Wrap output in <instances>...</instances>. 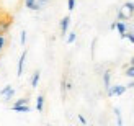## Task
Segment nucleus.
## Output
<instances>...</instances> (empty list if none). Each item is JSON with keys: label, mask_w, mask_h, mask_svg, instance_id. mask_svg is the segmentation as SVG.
<instances>
[{"label": "nucleus", "mask_w": 134, "mask_h": 126, "mask_svg": "<svg viewBox=\"0 0 134 126\" xmlns=\"http://www.w3.org/2000/svg\"><path fill=\"white\" fill-rule=\"evenodd\" d=\"M69 25H70V17H69V15L64 17V18L61 20V21H59V28H61V35H62V36H65V35H67Z\"/></svg>", "instance_id": "5"}, {"label": "nucleus", "mask_w": 134, "mask_h": 126, "mask_svg": "<svg viewBox=\"0 0 134 126\" xmlns=\"http://www.w3.org/2000/svg\"><path fill=\"white\" fill-rule=\"evenodd\" d=\"M79 121L82 123V124H87V120H85V118H83L82 115H79Z\"/></svg>", "instance_id": "23"}, {"label": "nucleus", "mask_w": 134, "mask_h": 126, "mask_svg": "<svg viewBox=\"0 0 134 126\" xmlns=\"http://www.w3.org/2000/svg\"><path fill=\"white\" fill-rule=\"evenodd\" d=\"M121 39H128L129 43L134 44V31H132V30H128L124 35H121Z\"/></svg>", "instance_id": "13"}, {"label": "nucleus", "mask_w": 134, "mask_h": 126, "mask_svg": "<svg viewBox=\"0 0 134 126\" xmlns=\"http://www.w3.org/2000/svg\"><path fill=\"white\" fill-rule=\"evenodd\" d=\"M110 30H116V21H113V23L110 25Z\"/></svg>", "instance_id": "25"}, {"label": "nucleus", "mask_w": 134, "mask_h": 126, "mask_svg": "<svg viewBox=\"0 0 134 126\" xmlns=\"http://www.w3.org/2000/svg\"><path fill=\"white\" fill-rule=\"evenodd\" d=\"M128 90V87L126 85H121V84H118V85H110L108 89H106V94H108V97H119V95H123L124 92Z\"/></svg>", "instance_id": "1"}, {"label": "nucleus", "mask_w": 134, "mask_h": 126, "mask_svg": "<svg viewBox=\"0 0 134 126\" xmlns=\"http://www.w3.org/2000/svg\"><path fill=\"white\" fill-rule=\"evenodd\" d=\"M74 8H75V0H67V10L72 12Z\"/></svg>", "instance_id": "19"}, {"label": "nucleus", "mask_w": 134, "mask_h": 126, "mask_svg": "<svg viewBox=\"0 0 134 126\" xmlns=\"http://www.w3.org/2000/svg\"><path fill=\"white\" fill-rule=\"evenodd\" d=\"M0 95L3 97V102H10L13 97H15V89L12 87V85H7L5 89L0 90Z\"/></svg>", "instance_id": "2"}, {"label": "nucleus", "mask_w": 134, "mask_h": 126, "mask_svg": "<svg viewBox=\"0 0 134 126\" xmlns=\"http://www.w3.org/2000/svg\"><path fill=\"white\" fill-rule=\"evenodd\" d=\"M124 75L129 77V79H134V65H128L124 69Z\"/></svg>", "instance_id": "14"}, {"label": "nucleus", "mask_w": 134, "mask_h": 126, "mask_svg": "<svg viewBox=\"0 0 134 126\" xmlns=\"http://www.w3.org/2000/svg\"><path fill=\"white\" fill-rule=\"evenodd\" d=\"M25 7L30 10H35V12H39V7L36 3V0H25Z\"/></svg>", "instance_id": "10"}, {"label": "nucleus", "mask_w": 134, "mask_h": 126, "mask_svg": "<svg viewBox=\"0 0 134 126\" xmlns=\"http://www.w3.org/2000/svg\"><path fill=\"white\" fill-rule=\"evenodd\" d=\"M116 30H118V33H119V36H121V35H124V33L129 30V26L126 25L124 21H119V20H116Z\"/></svg>", "instance_id": "8"}, {"label": "nucleus", "mask_w": 134, "mask_h": 126, "mask_svg": "<svg viewBox=\"0 0 134 126\" xmlns=\"http://www.w3.org/2000/svg\"><path fill=\"white\" fill-rule=\"evenodd\" d=\"M20 41H21V46H25V44H26V31H25V30L21 31V36H20Z\"/></svg>", "instance_id": "22"}, {"label": "nucleus", "mask_w": 134, "mask_h": 126, "mask_svg": "<svg viewBox=\"0 0 134 126\" xmlns=\"http://www.w3.org/2000/svg\"><path fill=\"white\" fill-rule=\"evenodd\" d=\"M115 115H116V118H118V124L121 126V124H123V120H121V110H119V108H115Z\"/></svg>", "instance_id": "18"}, {"label": "nucleus", "mask_w": 134, "mask_h": 126, "mask_svg": "<svg viewBox=\"0 0 134 126\" xmlns=\"http://www.w3.org/2000/svg\"><path fill=\"white\" fill-rule=\"evenodd\" d=\"M123 10L126 12V15H128V17H132L134 15V2H126L123 5Z\"/></svg>", "instance_id": "9"}, {"label": "nucleus", "mask_w": 134, "mask_h": 126, "mask_svg": "<svg viewBox=\"0 0 134 126\" xmlns=\"http://www.w3.org/2000/svg\"><path fill=\"white\" fill-rule=\"evenodd\" d=\"M131 30H132V31H134V28H131Z\"/></svg>", "instance_id": "27"}, {"label": "nucleus", "mask_w": 134, "mask_h": 126, "mask_svg": "<svg viewBox=\"0 0 134 126\" xmlns=\"http://www.w3.org/2000/svg\"><path fill=\"white\" fill-rule=\"evenodd\" d=\"M10 26H12V18L10 17L0 18V33H2V35H5V33L10 30Z\"/></svg>", "instance_id": "4"}, {"label": "nucleus", "mask_w": 134, "mask_h": 126, "mask_svg": "<svg viewBox=\"0 0 134 126\" xmlns=\"http://www.w3.org/2000/svg\"><path fill=\"white\" fill-rule=\"evenodd\" d=\"M5 41H7V39H5V35H2V33H0V52H2L3 48H5Z\"/></svg>", "instance_id": "20"}, {"label": "nucleus", "mask_w": 134, "mask_h": 126, "mask_svg": "<svg viewBox=\"0 0 134 126\" xmlns=\"http://www.w3.org/2000/svg\"><path fill=\"white\" fill-rule=\"evenodd\" d=\"M126 87H128V89H134V79H132V80H131L128 85H126Z\"/></svg>", "instance_id": "24"}, {"label": "nucleus", "mask_w": 134, "mask_h": 126, "mask_svg": "<svg viewBox=\"0 0 134 126\" xmlns=\"http://www.w3.org/2000/svg\"><path fill=\"white\" fill-rule=\"evenodd\" d=\"M12 110L18 111V113H30V111H31L30 105H12Z\"/></svg>", "instance_id": "6"}, {"label": "nucleus", "mask_w": 134, "mask_h": 126, "mask_svg": "<svg viewBox=\"0 0 134 126\" xmlns=\"http://www.w3.org/2000/svg\"><path fill=\"white\" fill-rule=\"evenodd\" d=\"M36 110L38 111L44 110V95H38V98H36Z\"/></svg>", "instance_id": "11"}, {"label": "nucleus", "mask_w": 134, "mask_h": 126, "mask_svg": "<svg viewBox=\"0 0 134 126\" xmlns=\"http://www.w3.org/2000/svg\"><path fill=\"white\" fill-rule=\"evenodd\" d=\"M129 17L124 13V10L121 8V10H118V15H116V20H119V21H123V20H128Z\"/></svg>", "instance_id": "15"}, {"label": "nucleus", "mask_w": 134, "mask_h": 126, "mask_svg": "<svg viewBox=\"0 0 134 126\" xmlns=\"http://www.w3.org/2000/svg\"><path fill=\"white\" fill-rule=\"evenodd\" d=\"M48 2H49V0H36V3H38V7H39V10H41L43 7L48 5Z\"/></svg>", "instance_id": "21"}, {"label": "nucleus", "mask_w": 134, "mask_h": 126, "mask_svg": "<svg viewBox=\"0 0 134 126\" xmlns=\"http://www.w3.org/2000/svg\"><path fill=\"white\" fill-rule=\"evenodd\" d=\"M129 65H134V56H132V57L129 59Z\"/></svg>", "instance_id": "26"}, {"label": "nucleus", "mask_w": 134, "mask_h": 126, "mask_svg": "<svg viewBox=\"0 0 134 126\" xmlns=\"http://www.w3.org/2000/svg\"><path fill=\"white\" fill-rule=\"evenodd\" d=\"M39 79H41V70H35V74L31 75V80H30V84H31V87H33V89H36V87H38Z\"/></svg>", "instance_id": "7"}, {"label": "nucleus", "mask_w": 134, "mask_h": 126, "mask_svg": "<svg viewBox=\"0 0 134 126\" xmlns=\"http://www.w3.org/2000/svg\"><path fill=\"white\" fill-rule=\"evenodd\" d=\"M75 39H77V33H75V31L69 33V36H67V44H72V43H75Z\"/></svg>", "instance_id": "16"}, {"label": "nucleus", "mask_w": 134, "mask_h": 126, "mask_svg": "<svg viewBox=\"0 0 134 126\" xmlns=\"http://www.w3.org/2000/svg\"><path fill=\"white\" fill-rule=\"evenodd\" d=\"M26 56H28V51H23L21 56L18 59V65H16V75L21 77L23 75V69H25V61H26Z\"/></svg>", "instance_id": "3"}, {"label": "nucleus", "mask_w": 134, "mask_h": 126, "mask_svg": "<svg viewBox=\"0 0 134 126\" xmlns=\"http://www.w3.org/2000/svg\"><path fill=\"white\" fill-rule=\"evenodd\" d=\"M13 105H30V98H18Z\"/></svg>", "instance_id": "17"}, {"label": "nucleus", "mask_w": 134, "mask_h": 126, "mask_svg": "<svg viewBox=\"0 0 134 126\" xmlns=\"http://www.w3.org/2000/svg\"><path fill=\"white\" fill-rule=\"evenodd\" d=\"M110 80H111V72L110 70H105L103 72V85H105V89L110 87Z\"/></svg>", "instance_id": "12"}]
</instances>
